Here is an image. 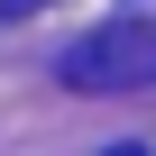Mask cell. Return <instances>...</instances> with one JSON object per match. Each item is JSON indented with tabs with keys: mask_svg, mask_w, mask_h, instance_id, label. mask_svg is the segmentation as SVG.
Instances as JSON below:
<instances>
[{
	"mask_svg": "<svg viewBox=\"0 0 156 156\" xmlns=\"http://www.w3.org/2000/svg\"><path fill=\"white\" fill-rule=\"evenodd\" d=\"M55 73L73 92H147L156 83V19H110L92 37H73Z\"/></svg>",
	"mask_w": 156,
	"mask_h": 156,
	"instance_id": "6da1fadb",
	"label": "cell"
},
{
	"mask_svg": "<svg viewBox=\"0 0 156 156\" xmlns=\"http://www.w3.org/2000/svg\"><path fill=\"white\" fill-rule=\"evenodd\" d=\"M28 9H37V0H0V19H28Z\"/></svg>",
	"mask_w": 156,
	"mask_h": 156,
	"instance_id": "7a4b0ae2",
	"label": "cell"
},
{
	"mask_svg": "<svg viewBox=\"0 0 156 156\" xmlns=\"http://www.w3.org/2000/svg\"><path fill=\"white\" fill-rule=\"evenodd\" d=\"M101 156H147V147H101Z\"/></svg>",
	"mask_w": 156,
	"mask_h": 156,
	"instance_id": "3957f363",
	"label": "cell"
}]
</instances>
